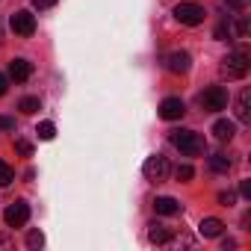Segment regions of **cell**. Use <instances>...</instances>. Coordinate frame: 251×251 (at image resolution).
Returning a JSON list of instances; mask_svg holds the SVG:
<instances>
[{
	"label": "cell",
	"instance_id": "cell-1",
	"mask_svg": "<svg viewBox=\"0 0 251 251\" xmlns=\"http://www.w3.org/2000/svg\"><path fill=\"white\" fill-rule=\"evenodd\" d=\"M248 68H251V59H248L245 50H233V53H227V56L222 59V65H219V71H222L225 80H242V77L248 74Z\"/></svg>",
	"mask_w": 251,
	"mask_h": 251
},
{
	"label": "cell",
	"instance_id": "cell-2",
	"mask_svg": "<svg viewBox=\"0 0 251 251\" xmlns=\"http://www.w3.org/2000/svg\"><path fill=\"white\" fill-rule=\"evenodd\" d=\"M172 145L180 151V154H186V157H198L201 151H204V139H201V133H195V130H172Z\"/></svg>",
	"mask_w": 251,
	"mask_h": 251
},
{
	"label": "cell",
	"instance_id": "cell-3",
	"mask_svg": "<svg viewBox=\"0 0 251 251\" xmlns=\"http://www.w3.org/2000/svg\"><path fill=\"white\" fill-rule=\"evenodd\" d=\"M198 106H201L204 112H219V109H225V106H227V89H225V86H210V89H204V92L198 95Z\"/></svg>",
	"mask_w": 251,
	"mask_h": 251
},
{
	"label": "cell",
	"instance_id": "cell-4",
	"mask_svg": "<svg viewBox=\"0 0 251 251\" xmlns=\"http://www.w3.org/2000/svg\"><path fill=\"white\" fill-rule=\"evenodd\" d=\"M175 18H177L180 24H186V27H198V24H204L207 12H204V6H198V3H177V6H175Z\"/></svg>",
	"mask_w": 251,
	"mask_h": 251
},
{
	"label": "cell",
	"instance_id": "cell-5",
	"mask_svg": "<svg viewBox=\"0 0 251 251\" xmlns=\"http://www.w3.org/2000/svg\"><path fill=\"white\" fill-rule=\"evenodd\" d=\"M142 172H145V180H151V183H163V180L169 177V163H166V157L154 154V157L145 160Z\"/></svg>",
	"mask_w": 251,
	"mask_h": 251
},
{
	"label": "cell",
	"instance_id": "cell-6",
	"mask_svg": "<svg viewBox=\"0 0 251 251\" xmlns=\"http://www.w3.org/2000/svg\"><path fill=\"white\" fill-rule=\"evenodd\" d=\"M3 222H6L9 227H24V225L30 222V204H27V201H15V204H9L6 213H3Z\"/></svg>",
	"mask_w": 251,
	"mask_h": 251
},
{
	"label": "cell",
	"instance_id": "cell-7",
	"mask_svg": "<svg viewBox=\"0 0 251 251\" xmlns=\"http://www.w3.org/2000/svg\"><path fill=\"white\" fill-rule=\"evenodd\" d=\"M9 27L15 30V36H33V33H36V15H33L30 9H21V12L12 15Z\"/></svg>",
	"mask_w": 251,
	"mask_h": 251
},
{
	"label": "cell",
	"instance_id": "cell-8",
	"mask_svg": "<svg viewBox=\"0 0 251 251\" xmlns=\"http://www.w3.org/2000/svg\"><path fill=\"white\" fill-rule=\"evenodd\" d=\"M183 112H186V103H183L180 98H166V100L160 103V115H163L166 121H177V118H183Z\"/></svg>",
	"mask_w": 251,
	"mask_h": 251
},
{
	"label": "cell",
	"instance_id": "cell-9",
	"mask_svg": "<svg viewBox=\"0 0 251 251\" xmlns=\"http://www.w3.org/2000/svg\"><path fill=\"white\" fill-rule=\"evenodd\" d=\"M30 74H33V62H27V59H21V56L9 62V77H12L15 83H27Z\"/></svg>",
	"mask_w": 251,
	"mask_h": 251
},
{
	"label": "cell",
	"instance_id": "cell-10",
	"mask_svg": "<svg viewBox=\"0 0 251 251\" xmlns=\"http://www.w3.org/2000/svg\"><path fill=\"white\" fill-rule=\"evenodd\" d=\"M166 65H169L172 74H186L189 71V53L186 50H175V53H169Z\"/></svg>",
	"mask_w": 251,
	"mask_h": 251
},
{
	"label": "cell",
	"instance_id": "cell-11",
	"mask_svg": "<svg viewBox=\"0 0 251 251\" xmlns=\"http://www.w3.org/2000/svg\"><path fill=\"white\" fill-rule=\"evenodd\" d=\"M222 230H225L222 219H213V216L201 219V225H198V233H201V236H207V239H213V236H222Z\"/></svg>",
	"mask_w": 251,
	"mask_h": 251
},
{
	"label": "cell",
	"instance_id": "cell-12",
	"mask_svg": "<svg viewBox=\"0 0 251 251\" xmlns=\"http://www.w3.org/2000/svg\"><path fill=\"white\" fill-rule=\"evenodd\" d=\"M233 133H236V127H233V121H227V118H219V121L213 124V136H216L219 142H230Z\"/></svg>",
	"mask_w": 251,
	"mask_h": 251
},
{
	"label": "cell",
	"instance_id": "cell-13",
	"mask_svg": "<svg viewBox=\"0 0 251 251\" xmlns=\"http://www.w3.org/2000/svg\"><path fill=\"white\" fill-rule=\"evenodd\" d=\"M154 210H157L160 216H177V213H180V201H175V198L163 195V198H157V201H154Z\"/></svg>",
	"mask_w": 251,
	"mask_h": 251
},
{
	"label": "cell",
	"instance_id": "cell-14",
	"mask_svg": "<svg viewBox=\"0 0 251 251\" xmlns=\"http://www.w3.org/2000/svg\"><path fill=\"white\" fill-rule=\"evenodd\" d=\"M248 98H251V89H242V92H239V98H236V118H239L242 124H248V121H251V109H248Z\"/></svg>",
	"mask_w": 251,
	"mask_h": 251
},
{
	"label": "cell",
	"instance_id": "cell-15",
	"mask_svg": "<svg viewBox=\"0 0 251 251\" xmlns=\"http://www.w3.org/2000/svg\"><path fill=\"white\" fill-rule=\"evenodd\" d=\"M148 239H151L154 245H163V242H169V239H172V230H169L166 225H157V222H154V225H151V230H148Z\"/></svg>",
	"mask_w": 251,
	"mask_h": 251
},
{
	"label": "cell",
	"instance_id": "cell-16",
	"mask_svg": "<svg viewBox=\"0 0 251 251\" xmlns=\"http://www.w3.org/2000/svg\"><path fill=\"white\" fill-rule=\"evenodd\" d=\"M210 169H213L216 175H225V172L230 169V157H225V154H213V157H210Z\"/></svg>",
	"mask_w": 251,
	"mask_h": 251
},
{
	"label": "cell",
	"instance_id": "cell-17",
	"mask_svg": "<svg viewBox=\"0 0 251 251\" xmlns=\"http://www.w3.org/2000/svg\"><path fill=\"white\" fill-rule=\"evenodd\" d=\"M36 133H39L42 142H50V139L56 136V124H53V121H42L39 127H36Z\"/></svg>",
	"mask_w": 251,
	"mask_h": 251
},
{
	"label": "cell",
	"instance_id": "cell-18",
	"mask_svg": "<svg viewBox=\"0 0 251 251\" xmlns=\"http://www.w3.org/2000/svg\"><path fill=\"white\" fill-rule=\"evenodd\" d=\"M18 109H21L24 115H33V112L42 109V100H39V98H24V100L18 103Z\"/></svg>",
	"mask_w": 251,
	"mask_h": 251
},
{
	"label": "cell",
	"instance_id": "cell-19",
	"mask_svg": "<svg viewBox=\"0 0 251 251\" xmlns=\"http://www.w3.org/2000/svg\"><path fill=\"white\" fill-rule=\"evenodd\" d=\"M12 180H15V172H12V169L3 163V160H0V189H6Z\"/></svg>",
	"mask_w": 251,
	"mask_h": 251
},
{
	"label": "cell",
	"instance_id": "cell-20",
	"mask_svg": "<svg viewBox=\"0 0 251 251\" xmlns=\"http://www.w3.org/2000/svg\"><path fill=\"white\" fill-rule=\"evenodd\" d=\"M27 245H30V248H42V245H45V233H42V230H30V233H27Z\"/></svg>",
	"mask_w": 251,
	"mask_h": 251
},
{
	"label": "cell",
	"instance_id": "cell-21",
	"mask_svg": "<svg viewBox=\"0 0 251 251\" xmlns=\"http://www.w3.org/2000/svg\"><path fill=\"white\" fill-rule=\"evenodd\" d=\"M245 33H248V18H245V15H239V18H236V24H233V36H236V39H242Z\"/></svg>",
	"mask_w": 251,
	"mask_h": 251
},
{
	"label": "cell",
	"instance_id": "cell-22",
	"mask_svg": "<svg viewBox=\"0 0 251 251\" xmlns=\"http://www.w3.org/2000/svg\"><path fill=\"white\" fill-rule=\"evenodd\" d=\"M175 175H177V180H180V183H189V180H192V175H195V169H192V166H177V172H175Z\"/></svg>",
	"mask_w": 251,
	"mask_h": 251
},
{
	"label": "cell",
	"instance_id": "cell-23",
	"mask_svg": "<svg viewBox=\"0 0 251 251\" xmlns=\"http://www.w3.org/2000/svg\"><path fill=\"white\" fill-rule=\"evenodd\" d=\"M15 151H18L21 157H30V154H33V145L24 142V139H18V142H15Z\"/></svg>",
	"mask_w": 251,
	"mask_h": 251
},
{
	"label": "cell",
	"instance_id": "cell-24",
	"mask_svg": "<svg viewBox=\"0 0 251 251\" xmlns=\"http://www.w3.org/2000/svg\"><path fill=\"white\" fill-rule=\"evenodd\" d=\"M248 3H251V0H227V6H230L233 12H245V9H248Z\"/></svg>",
	"mask_w": 251,
	"mask_h": 251
},
{
	"label": "cell",
	"instance_id": "cell-25",
	"mask_svg": "<svg viewBox=\"0 0 251 251\" xmlns=\"http://www.w3.org/2000/svg\"><path fill=\"white\" fill-rule=\"evenodd\" d=\"M236 201V195L233 192H219V204H225V207H230Z\"/></svg>",
	"mask_w": 251,
	"mask_h": 251
},
{
	"label": "cell",
	"instance_id": "cell-26",
	"mask_svg": "<svg viewBox=\"0 0 251 251\" xmlns=\"http://www.w3.org/2000/svg\"><path fill=\"white\" fill-rule=\"evenodd\" d=\"M15 127V118H9V115H0V130H12Z\"/></svg>",
	"mask_w": 251,
	"mask_h": 251
},
{
	"label": "cell",
	"instance_id": "cell-27",
	"mask_svg": "<svg viewBox=\"0 0 251 251\" xmlns=\"http://www.w3.org/2000/svg\"><path fill=\"white\" fill-rule=\"evenodd\" d=\"M33 6L36 9H50V6H56V0H33Z\"/></svg>",
	"mask_w": 251,
	"mask_h": 251
},
{
	"label": "cell",
	"instance_id": "cell-28",
	"mask_svg": "<svg viewBox=\"0 0 251 251\" xmlns=\"http://www.w3.org/2000/svg\"><path fill=\"white\" fill-rule=\"evenodd\" d=\"M216 39H222V42H225V39H230V27H225V24H222V27H216Z\"/></svg>",
	"mask_w": 251,
	"mask_h": 251
},
{
	"label": "cell",
	"instance_id": "cell-29",
	"mask_svg": "<svg viewBox=\"0 0 251 251\" xmlns=\"http://www.w3.org/2000/svg\"><path fill=\"white\" fill-rule=\"evenodd\" d=\"M239 195H242V198H251V180H242V183H239Z\"/></svg>",
	"mask_w": 251,
	"mask_h": 251
},
{
	"label": "cell",
	"instance_id": "cell-30",
	"mask_svg": "<svg viewBox=\"0 0 251 251\" xmlns=\"http://www.w3.org/2000/svg\"><path fill=\"white\" fill-rule=\"evenodd\" d=\"M6 86H9V77H6V74H0V98L6 95Z\"/></svg>",
	"mask_w": 251,
	"mask_h": 251
},
{
	"label": "cell",
	"instance_id": "cell-31",
	"mask_svg": "<svg viewBox=\"0 0 251 251\" xmlns=\"http://www.w3.org/2000/svg\"><path fill=\"white\" fill-rule=\"evenodd\" d=\"M0 248H9V239L6 236H0Z\"/></svg>",
	"mask_w": 251,
	"mask_h": 251
}]
</instances>
